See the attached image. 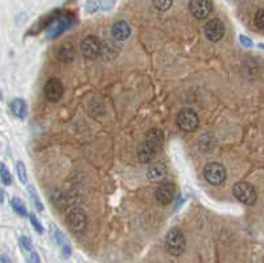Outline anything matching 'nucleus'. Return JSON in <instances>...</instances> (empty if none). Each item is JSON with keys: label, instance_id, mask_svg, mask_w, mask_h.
<instances>
[{"label": "nucleus", "instance_id": "obj_13", "mask_svg": "<svg viewBox=\"0 0 264 263\" xmlns=\"http://www.w3.org/2000/svg\"><path fill=\"white\" fill-rule=\"evenodd\" d=\"M166 175H168V169L164 163H155L147 169V176L151 181H155V183L162 181L166 177Z\"/></svg>", "mask_w": 264, "mask_h": 263}, {"label": "nucleus", "instance_id": "obj_25", "mask_svg": "<svg viewBox=\"0 0 264 263\" xmlns=\"http://www.w3.org/2000/svg\"><path fill=\"white\" fill-rule=\"evenodd\" d=\"M254 23L257 25L259 29L264 31V8L259 9V11L255 13V17H254Z\"/></svg>", "mask_w": 264, "mask_h": 263}, {"label": "nucleus", "instance_id": "obj_30", "mask_svg": "<svg viewBox=\"0 0 264 263\" xmlns=\"http://www.w3.org/2000/svg\"><path fill=\"white\" fill-rule=\"evenodd\" d=\"M0 263H12V261L9 260V257H7L5 254H1V257H0Z\"/></svg>", "mask_w": 264, "mask_h": 263}, {"label": "nucleus", "instance_id": "obj_20", "mask_svg": "<svg viewBox=\"0 0 264 263\" xmlns=\"http://www.w3.org/2000/svg\"><path fill=\"white\" fill-rule=\"evenodd\" d=\"M28 193H29V196H31L32 201H33V204L36 205V208H37V210H39V212H43V210H44L43 202L40 201L39 195H37V192H36V189L33 188L32 185H29V187H28Z\"/></svg>", "mask_w": 264, "mask_h": 263}, {"label": "nucleus", "instance_id": "obj_10", "mask_svg": "<svg viewBox=\"0 0 264 263\" xmlns=\"http://www.w3.org/2000/svg\"><path fill=\"white\" fill-rule=\"evenodd\" d=\"M189 9L196 19L204 20L213 11V4L210 0H190Z\"/></svg>", "mask_w": 264, "mask_h": 263}, {"label": "nucleus", "instance_id": "obj_32", "mask_svg": "<svg viewBox=\"0 0 264 263\" xmlns=\"http://www.w3.org/2000/svg\"><path fill=\"white\" fill-rule=\"evenodd\" d=\"M259 48H262V49L264 51V44H259Z\"/></svg>", "mask_w": 264, "mask_h": 263}, {"label": "nucleus", "instance_id": "obj_14", "mask_svg": "<svg viewBox=\"0 0 264 263\" xmlns=\"http://www.w3.org/2000/svg\"><path fill=\"white\" fill-rule=\"evenodd\" d=\"M51 236H52V238L55 241V244L58 245L59 248H61L63 256L66 257V258H69L71 254L70 245H69V242H67V240L65 238V236H63L62 233L59 232L58 228H57L55 225H52L51 226Z\"/></svg>", "mask_w": 264, "mask_h": 263}, {"label": "nucleus", "instance_id": "obj_19", "mask_svg": "<svg viewBox=\"0 0 264 263\" xmlns=\"http://www.w3.org/2000/svg\"><path fill=\"white\" fill-rule=\"evenodd\" d=\"M11 206L12 209L15 210L17 214H19L20 217H27L28 216V212H27V208H25V205H24V202L20 198H17V197H13L11 200Z\"/></svg>", "mask_w": 264, "mask_h": 263}, {"label": "nucleus", "instance_id": "obj_18", "mask_svg": "<svg viewBox=\"0 0 264 263\" xmlns=\"http://www.w3.org/2000/svg\"><path fill=\"white\" fill-rule=\"evenodd\" d=\"M57 57L63 63H70L74 59V47L70 44H63L59 47Z\"/></svg>", "mask_w": 264, "mask_h": 263}, {"label": "nucleus", "instance_id": "obj_29", "mask_svg": "<svg viewBox=\"0 0 264 263\" xmlns=\"http://www.w3.org/2000/svg\"><path fill=\"white\" fill-rule=\"evenodd\" d=\"M115 4V0H103V4H102V8L103 9H106V11H108V9H111L112 8V5Z\"/></svg>", "mask_w": 264, "mask_h": 263}, {"label": "nucleus", "instance_id": "obj_12", "mask_svg": "<svg viewBox=\"0 0 264 263\" xmlns=\"http://www.w3.org/2000/svg\"><path fill=\"white\" fill-rule=\"evenodd\" d=\"M144 143H147L148 145H151L152 148L156 151H160L164 144V132L160 129H151L146 135Z\"/></svg>", "mask_w": 264, "mask_h": 263}, {"label": "nucleus", "instance_id": "obj_16", "mask_svg": "<svg viewBox=\"0 0 264 263\" xmlns=\"http://www.w3.org/2000/svg\"><path fill=\"white\" fill-rule=\"evenodd\" d=\"M156 153H158V151L152 148V147L147 144V143H144V141L140 144V147H139L138 149L139 160L142 161V163H144V164L151 163V161L154 160L155 156H156Z\"/></svg>", "mask_w": 264, "mask_h": 263}, {"label": "nucleus", "instance_id": "obj_4", "mask_svg": "<svg viewBox=\"0 0 264 263\" xmlns=\"http://www.w3.org/2000/svg\"><path fill=\"white\" fill-rule=\"evenodd\" d=\"M204 176L211 185H221L225 183L227 172L225 167L219 163H209L204 169Z\"/></svg>", "mask_w": 264, "mask_h": 263}, {"label": "nucleus", "instance_id": "obj_1", "mask_svg": "<svg viewBox=\"0 0 264 263\" xmlns=\"http://www.w3.org/2000/svg\"><path fill=\"white\" fill-rule=\"evenodd\" d=\"M186 240L184 233L180 229H170L165 237V249L166 252L174 257L181 256L185 252Z\"/></svg>", "mask_w": 264, "mask_h": 263}, {"label": "nucleus", "instance_id": "obj_22", "mask_svg": "<svg viewBox=\"0 0 264 263\" xmlns=\"http://www.w3.org/2000/svg\"><path fill=\"white\" fill-rule=\"evenodd\" d=\"M152 3H154L156 9L164 12V11H168V9L172 7L173 0H152Z\"/></svg>", "mask_w": 264, "mask_h": 263}, {"label": "nucleus", "instance_id": "obj_26", "mask_svg": "<svg viewBox=\"0 0 264 263\" xmlns=\"http://www.w3.org/2000/svg\"><path fill=\"white\" fill-rule=\"evenodd\" d=\"M29 221H31L32 226L35 228L36 232L39 233V234H43V233H44L43 225L40 224V221L37 220V217H36L35 214H33V213H31V214H29Z\"/></svg>", "mask_w": 264, "mask_h": 263}, {"label": "nucleus", "instance_id": "obj_6", "mask_svg": "<svg viewBox=\"0 0 264 263\" xmlns=\"http://www.w3.org/2000/svg\"><path fill=\"white\" fill-rule=\"evenodd\" d=\"M66 222L71 232L83 233L87 228V216L82 209L73 208L67 213Z\"/></svg>", "mask_w": 264, "mask_h": 263}, {"label": "nucleus", "instance_id": "obj_7", "mask_svg": "<svg viewBox=\"0 0 264 263\" xmlns=\"http://www.w3.org/2000/svg\"><path fill=\"white\" fill-rule=\"evenodd\" d=\"M102 45L97 36H87L81 44V49L87 60H95L102 55Z\"/></svg>", "mask_w": 264, "mask_h": 263}, {"label": "nucleus", "instance_id": "obj_27", "mask_svg": "<svg viewBox=\"0 0 264 263\" xmlns=\"http://www.w3.org/2000/svg\"><path fill=\"white\" fill-rule=\"evenodd\" d=\"M98 1H97V0H89V1H87V4H86V9H87V12H89V13H94L95 11H97V9H98Z\"/></svg>", "mask_w": 264, "mask_h": 263}, {"label": "nucleus", "instance_id": "obj_9", "mask_svg": "<svg viewBox=\"0 0 264 263\" xmlns=\"http://www.w3.org/2000/svg\"><path fill=\"white\" fill-rule=\"evenodd\" d=\"M63 94V85L61 79L51 78L44 86V95L49 102H57Z\"/></svg>", "mask_w": 264, "mask_h": 263}, {"label": "nucleus", "instance_id": "obj_11", "mask_svg": "<svg viewBox=\"0 0 264 263\" xmlns=\"http://www.w3.org/2000/svg\"><path fill=\"white\" fill-rule=\"evenodd\" d=\"M176 195V185L170 181H164L158 187L156 191V200L161 205L170 204Z\"/></svg>", "mask_w": 264, "mask_h": 263}, {"label": "nucleus", "instance_id": "obj_8", "mask_svg": "<svg viewBox=\"0 0 264 263\" xmlns=\"http://www.w3.org/2000/svg\"><path fill=\"white\" fill-rule=\"evenodd\" d=\"M226 33V28L223 21L219 19H211L208 21L205 25V35L206 37L213 41V43H218L223 39V36Z\"/></svg>", "mask_w": 264, "mask_h": 263}, {"label": "nucleus", "instance_id": "obj_2", "mask_svg": "<svg viewBox=\"0 0 264 263\" xmlns=\"http://www.w3.org/2000/svg\"><path fill=\"white\" fill-rule=\"evenodd\" d=\"M233 193L234 196L237 197V200L241 201L242 204L254 205L258 200V193L255 188L246 181H239L234 185Z\"/></svg>", "mask_w": 264, "mask_h": 263}, {"label": "nucleus", "instance_id": "obj_23", "mask_svg": "<svg viewBox=\"0 0 264 263\" xmlns=\"http://www.w3.org/2000/svg\"><path fill=\"white\" fill-rule=\"evenodd\" d=\"M0 172H1V181H3L4 185H11L12 184V176L11 172L8 171L5 164H1L0 167Z\"/></svg>", "mask_w": 264, "mask_h": 263}, {"label": "nucleus", "instance_id": "obj_28", "mask_svg": "<svg viewBox=\"0 0 264 263\" xmlns=\"http://www.w3.org/2000/svg\"><path fill=\"white\" fill-rule=\"evenodd\" d=\"M239 40H241V44L242 45H245L246 48H251L253 47V41L247 37V36H243L241 35L239 36Z\"/></svg>", "mask_w": 264, "mask_h": 263}, {"label": "nucleus", "instance_id": "obj_15", "mask_svg": "<svg viewBox=\"0 0 264 263\" xmlns=\"http://www.w3.org/2000/svg\"><path fill=\"white\" fill-rule=\"evenodd\" d=\"M111 35L114 37L115 40H118V41H124L130 37L131 35V28L130 25L126 23V21H116V23L112 25L111 28Z\"/></svg>", "mask_w": 264, "mask_h": 263}, {"label": "nucleus", "instance_id": "obj_3", "mask_svg": "<svg viewBox=\"0 0 264 263\" xmlns=\"http://www.w3.org/2000/svg\"><path fill=\"white\" fill-rule=\"evenodd\" d=\"M177 125L186 132H193L200 126V118L197 113L192 109H182L177 115Z\"/></svg>", "mask_w": 264, "mask_h": 263}, {"label": "nucleus", "instance_id": "obj_17", "mask_svg": "<svg viewBox=\"0 0 264 263\" xmlns=\"http://www.w3.org/2000/svg\"><path fill=\"white\" fill-rule=\"evenodd\" d=\"M9 107H11L12 114L15 115V117H17L19 119H24L27 117L28 109H27V103L24 102V99L20 98L13 99L11 102V105H9Z\"/></svg>", "mask_w": 264, "mask_h": 263}, {"label": "nucleus", "instance_id": "obj_5", "mask_svg": "<svg viewBox=\"0 0 264 263\" xmlns=\"http://www.w3.org/2000/svg\"><path fill=\"white\" fill-rule=\"evenodd\" d=\"M74 23V15L71 13H62L58 19L55 20L54 23L52 24L51 27L48 28L47 37L48 39H55L61 36L65 31H67L69 28Z\"/></svg>", "mask_w": 264, "mask_h": 263}, {"label": "nucleus", "instance_id": "obj_21", "mask_svg": "<svg viewBox=\"0 0 264 263\" xmlns=\"http://www.w3.org/2000/svg\"><path fill=\"white\" fill-rule=\"evenodd\" d=\"M16 172H17V177H19L20 183L25 184L28 177H27V168H25V165H24L23 161H17V164H16Z\"/></svg>", "mask_w": 264, "mask_h": 263}, {"label": "nucleus", "instance_id": "obj_24", "mask_svg": "<svg viewBox=\"0 0 264 263\" xmlns=\"http://www.w3.org/2000/svg\"><path fill=\"white\" fill-rule=\"evenodd\" d=\"M24 253H25L28 263H41L40 262L39 254H37V252L35 250V248L29 249V250H24Z\"/></svg>", "mask_w": 264, "mask_h": 263}, {"label": "nucleus", "instance_id": "obj_31", "mask_svg": "<svg viewBox=\"0 0 264 263\" xmlns=\"http://www.w3.org/2000/svg\"><path fill=\"white\" fill-rule=\"evenodd\" d=\"M3 201H4V192L1 191V202H3Z\"/></svg>", "mask_w": 264, "mask_h": 263}]
</instances>
